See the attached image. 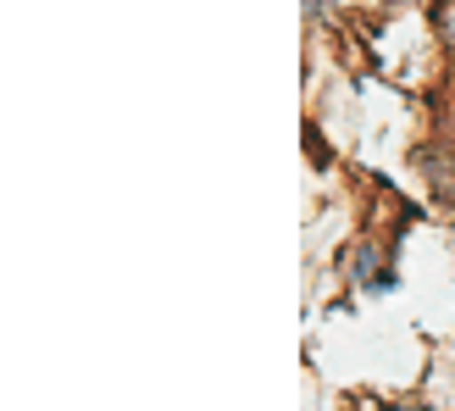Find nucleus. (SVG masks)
<instances>
[{"label": "nucleus", "mask_w": 455, "mask_h": 411, "mask_svg": "<svg viewBox=\"0 0 455 411\" xmlns=\"http://www.w3.org/2000/svg\"><path fill=\"white\" fill-rule=\"evenodd\" d=\"M439 34L455 44V0H444V6H439Z\"/></svg>", "instance_id": "nucleus-1"}]
</instances>
